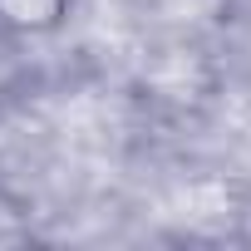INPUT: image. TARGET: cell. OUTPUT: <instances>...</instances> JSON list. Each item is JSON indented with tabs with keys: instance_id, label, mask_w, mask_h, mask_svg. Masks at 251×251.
Wrapping results in <instances>:
<instances>
[{
	"instance_id": "obj_1",
	"label": "cell",
	"mask_w": 251,
	"mask_h": 251,
	"mask_svg": "<svg viewBox=\"0 0 251 251\" xmlns=\"http://www.w3.org/2000/svg\"><path fill=\"white\" fill-rule=\"evenodd\" d=\"M69 15V0H0V30L10 35H50Z\"/></svg>"
}]
</instances>
